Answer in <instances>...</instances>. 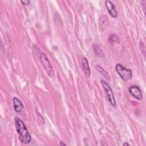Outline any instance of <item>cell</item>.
<instances>
[{
    "instance_id": "6da1fadb",
    "label": "cell",
    "mask_w": 146,
    "mask_h": 146,
    "mask_svg": "<svg viewBox=\"0 0 146 146\" xmlns=\"http://www.w3.org/2000/svg\"><path fill=\"white\" fill-rule=\"evenodd\" d=\"M15 125L19 141L24 144L30 143L31 137L24 122L21 119L15 117Z\"/></svg>"
},
{
    "instance_id": "7a4b0ae2",
    "label": "cell",
    "mask_w": 146,
    "mask_h": 146,
    "mask_svg": "<svg viewBox=\"0 0 146 146\" xmlns=\"http://www.w3.org/2000/svg\"><path fill=\"white\" fill-rule=\"evenodd\" d=\"M39 59L41 64L43 67L48 76L50 78H54L55 76L54 70L47 55L44 52H41L39 55Z\"/></svg>"
},
{
    "instance_id": "3957f363",
    "label": "cell",
    "mask_w": 146,
    "mask_h": 146,
    "mask_svg": "<svg viewBox=\"0 0 146 146\" xmlns=\"http://www.w3.org/2000/svg\"><path fill=\"white\" fill-rule=\"evenodd\" d=\"M115 70L123 80L128 81L132 79V74L131 70L126 68L121 64H117L115 66Z\"/></svg>"
},
{
    "instance_id": "277c9868",
    "label": "cell",
    "mask_w": 146,
    "mask_h": 146,
    "mask_svg": "<svg viewBox=\"0 0 146 146\" xmlns=\"http://www.w3.org/2000/svg\"><path fill=\"white\" fill-rule=\"evenodd\" d=\"M101 84H102L104 91L106 92L107 97V99H108V100L109 103L111 104V105L113 107H116V103L115 98V96H114V94L113 93V91H112L111 87L104 80H101Z\"/></svg>"
},
{
    "instance_id": "5b68a950",
    "label": "cell",
    "mask_w": 146,
    "mask_h": 146,
    "mask_svg": "<svg viewBox=\"0 0 146 146\" xmlns=\"http://www.w3.org/2000/svg\"><path fill=\"white\" fill-rule=\"evenodd\" d=\"M130 94L135 99L141 100L143 99V94L141 89L137 86H132L128 88Z\"/></svg>"
},
{
    "instance_id": "8992f818",
    "label": "cell",
    "mask_w": 146,
    "mask_h": 146,
    "mask_svg": "<svg viewBox=\"0 0 146 146\" xmlns=\"http://www.w3.org/2000/svg\"><path fill=\"white\" fill-rule=\"evenodd\" d=\"M105 6L110 15L113 18H116L117 16V13L113 3L110 1L107 0L105 2Z\"/></svg>"
},
{
    "instance_id": "52a82bcc",
    "label": "cell",
    "mask_w": 146,
    "mask_h": 146,
    "mask_svg": "<svg viewBox=\"0 0 146 146\" xmlns=\"http://www.w3.org/2000/svg\"><path fill=\"white\" fill-rule=\"evenodd\" d=\"M82 66L86 76L87 77H90L91 75V70L90 68L88 59L85 56H83L82 58Z\"/></svg>"
},
{
    "instance_id": "ba28073f",
    "label": "cell",
    "mask_w": 146,
    "mask_h": 146,
    "mask_svg": "<svg viewBox=\"0 0 146 146\" xmlns=\"http://www.w3.org/2000/svg\"><path fill=\"white\" fill-rule=\"evenodd\" d=\"M13 102L14 111L17 113L21 112L24 107L23 104L21 102V100H20L18 98L16 97H14L13 99Z\"/></svg>"
},
{
    "instance_id": "9c48e42d",
    "label": "cell",
    "mask_w": 146,
    "mask_h": 146,
    "mask_svg": "<svg viewBox=\"0 0 146 146\" xmlns=\"http://www.w3.org/2000/svg\"><path fill=\"white\" fill-rule=\"evenodd\" d=\"M95 69H96L98 72H99L106 79H107V80H110V76L108 73L102 66L96 64V65H95Z\"/></svg>"
},
{
    "instance_id": "30bf717a",
    "label": "cell",
    "mask_w": 146,
    "mask_h": 146,
    "mask_svg": "<svg viewBox=\"0 0 146 146\" xmlns=\"http://www.w3.org/2000/svg\"><path fill=\"white\" fill-rule=\"evenodd\" d=\"M108 42L111 44H113L115 43H119L120 42L119 38L115 34H111L109 36Z\"/></svg>"
},
{
    "instance_id": "8fae6325",
    "label": "cell",
    "mask_w": 146,
    "mask_h": 146,
    "mask_svg": "<svg viewBox=\"0 0 146 146\" xmlns=\"http://www.w3.org/2000/svg\"><path fill=\"white\" fill-rule=\"evenodd\" d=\"M100 22V27L101 28H106L108 24V17L106 15H102L100 18L99 20Z\"/></svg>"
},
{
    "instance_id": "7c38bea8",
    "label": "cell",
    "mask_w": 146,
    "mask_h": 146,
    "mask_svg": "<svg viewBox=\"0 0 146 146\" xmlns=\"http://www.w3.org/2000/svg\"><path fill=\"white\" fill-rule=\"evenodd\" d=\"M93 50L95 52V53L99 56H104V54L103 52L102 51V50L100 48V47L96 45V44H94L93 46Z\"/></svg>"
},
{
    "instance_id": "4fadbf2b",
    "label": "cell",
    "mask_w": 146,
    "mask_h": 146,
    "mask_svg": "<svg viewBox=\"0 0 146 146\" xmlns=\"http://www.w3.org/2000/svg\"><path fill=\"white\" fill-rule=\"evenodd\" d=\"M21 2L24 5H29L30 3V1L29 0H26V1H21Z\"/></svg>"
},
{
    "instance_id": "5bb4252c",
    "label": "cell",
    "mask_w": 146,
    "mask_h": 146,
    "mask_svg": "<svg viewBox=\"0 0 146 146\" xmlns=\"http://www.w3.org/2000/svg\"><path fill=\"white\" fill-rule=\"evenodd\" d=\"M59 145H66V144L64 143H63L62 141H60V142H59Z\"/></svg>"
},
{
    "instance_id": "9a60e30c",
    "label": "cell",
    "mask_w": 146,
    "mask_h": 146,
    "mask_svg": "<svg viewBox=\"0 0 146 146\" xmlns=\"http://www.w3.org/2000/svg\"><path fill=\"white\" fill-rule=\"evenodd\" d=\"M123 145H129V144H128V143H124L123 144Z\"/></svg>"
},
{
    "instance_id": "2e32d148",
    "label": "cell",
    "mask_w": 146,
    "mask_h": 146,
    "mask_svg": "<svg viewBox=\"0 0 146 146\" xmlns=\"http://www.w3.org/2000/svg\"><path fill=\"white\" fill-rule=\"evenodd\" d=\"M141 5L142 6H145V3L144 4H143L142 2H141ZM143 9H144V12H145V7H143Z\"/></svg>"
}]
</instances>
